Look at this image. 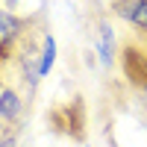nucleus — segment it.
I'll list each match as a JSON object with an SVG mask.
<instances>
[{
    "label": "nucleus",
    "mask_w": 147,
    "mask_h": 147,
    "mask_svg": "<svg viewBox=\"0 0 147 147\" xmlns=\"http://www.w3.org/2000/svg\"><path fill=\"white\" fill-rule=\"evenodd\" d=\"M53 56H56V41L50 38V35H47V38H44V53H41V62H38V77H44V74L50 71Z\"/></svg>",
    "instance_id": "3"
},
{
    "label": "nucleus",
    "mask_w": 147,
    "mask_h": 147,
    "mask_svg": "<svg viewBox=\"0 0 147 147\" xmlns=\"http://www.w3.org/2000/svg\"><path fill=\"white\" fill-rule=\"evenodd\" d=\"M12 144H15V141H12V138H6L3 144H0V147H12Z\"/></svg>",
    "instance_id": "5"
},
{
    "label": "nucleus",
    "mask_w": 147,
    "mask_h": 147,
    "mask_svg": "<svg viewBox=\"0 0 147 147\" xmlns=\"http://www.w3.org/2000/svg\"><path fill=\"white\" fill-rule=\"evenodd\" d=\"M15 27H18V21L12 15H6V12H0V41H6L9 35L15 32Z\"/></svg>",
    "instance_id": "4"
},
{
    "label": "nucleus",
    "mask_w": 147,
    "mask_h": 147,
    "mask_svg": "<svg viewBox=\"0 0 147 147\" xmlns=\"http://www.w3.org/2000/svg\"><path fill=\"white\" fill-rule=\"evenodd\" d=\"M115 12L121 18H127L129 24L147 30V0H121V3L115 6Z\"/></svg>",
    "instance_id": "1"
},
{
    "label": "nucleus",
    "mask_w": 147,
    "mask_h": 147,
    "mask_svg": "<svg viewBox=\"0 0 147 147\" xmlns=\"http://www.w3.org/2000/svg\"><path fill=\"white\" fill-rule=\"evenodd\" d=\"M21 112V100L15 91H3L0 94V121H12Z\"/></svg>",
    "instance_id": "2"
}]
</instances>
